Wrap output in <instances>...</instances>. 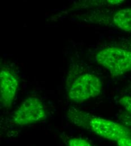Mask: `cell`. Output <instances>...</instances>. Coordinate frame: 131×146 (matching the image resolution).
Listing matches in <instances>:
<instances>
[{
    "mask_svg": "<svg viewBox=\"0 0 131 146\" xmlns=\"http://www.w3.org/2000/svg\"><path fill=\"white\" fill-rule=\"evenodd\" d=\"M17 76L9 69L2 68L0 72V102L5 108H10L18 89Z\"/></svg>",
    "mask_w": 131,
    "mask_h": 146,
    "instance_id": "5b68a950",
    "label": "cell"
},
{
    "mask_svg": "<svg viewBox=\"0 0 131 146\" xmlns=\"http://www.w3.org/2000/svg\"><path fill=\"white\" fill-rule=\"evenodd\" d=\"M107 2L111 4H118V3H121L124 1H107Z\"/></svg>",
    "mask_w": 131,
    "mask_h": 146,
    "instance_id": "30bf717a",
    "label": "cell"
},
{
    "mask_svg": "<svg viewBox=\"0 0 131 146\" xmlns=\"http://www.w3.org/2000/svg\"><path fill=\"white\" fill-rule=\"evenodd\" d=\"M115 25L125 32H131V8L118 11L113 17Z\"/></svg>",
    "mask_w": 131,
    "mask_h": 146,
    "instance_id": "8992f818",
    "label": "cell"
},
{
    "mask_svg": "<svg viewBox=\"0 0 131 146\" xmlns=\"http://www.w3.org/2000/svg\"><path fill=\"white\" fill-rule=\"evenodd\" d=\"M119 103L128 112L131 114V97L125 96L119 100Z\"/></svg>",
    "mask_w": 131,
    "mask_h": 146,
    "instance_id": "ba28073f",
    "label": "cell"
},
{
    "mask_svg": "<svg viewBox=\"0 0 131 146\" xmlns=\"http://www.w3.org/2000/svg\"><path fill=\"white\" fill-rule=\"evenodd\" d=\"M47 113L42 101L37 97L26 99L13 113L11 120L19 126H27L44 121Z\"/></svg>",
    "mask_w": 131,
    "mask_h": 146,
    "instance_id": "277c9868",
    "label": "cell"
},
{
    "mask_svg": "<svg viewBox=\"0 0 131 146\" xmlns=\"http://www.w3.org/2000/svg\"><path fill=\"white\" fill-rule=\"evenodd\" d=\"M65 143L67 146H93L89 141L81 137H69Z\"/></svg>",
    "mask_w": 131,
    "mask_h": 146,
    "instance_id": "52a82bcc",
    "label": "cell"
},
{
    "mask_svg": "<svg viewBox=\"0 0 131 146\" xmlns=\"http://www.w3.org/2000/svg\"><path fill=\"white\" fill-rule=\"evenodd\" d=\"M97 63L106 68L114 76L131 71V51L118 47H108L95 55Z\"/></svg>",
    "mask_w": 131,
    "mask_h": 146,
    "instance_id": "7a4b0ae2",
    "label": "cell"
},
{
    "mask_svg": "<svg viewBox=\"0 0 131 146\" xmlns=\"http://www.w3.org/2000/svg\"><path fill=\"white\" fill-rule=\"evenodd\" d=\"M118 146H131V137L121 138L116 142Z\"/></svg>",
    "mask_w": 131,
    "mask_h": 146,
    "instance_id": "9c48e42d",
    "label": "cell"
},
{
    "mask_svg": "<svg viewBox=\"0 0 131 146\" xmlns=\"http://www.w3.org/2000/svg\"><path fill=\"white\" fill-rule=\"evenodd\" d=\"M68 116L76 125L90 130L105 139L116 142L121 138L131 137L128 128L109 119L90 115L75 109L70 110Z\"/></svg>",
    "mask_w": 131,
    "mask_h": 146,
    "instance_id": "6da1fadb",
    "label": "cell"
},
{
    "mask_svg": "<svg viewBox=\"0 0 131 146\" xmlns=\"http://www.w3.org/2000/svg\"><path fill=\"white\" fill-rule=\"evenodd\" d=\"M102 83L97 76L91 74H84L78 78L70 85L68 96L70 100L81 103L99 95L102 90Z\"/></svg>",
    "mask_w": 131,
    "mask_h": 146,
    "instance_id": "3957f363",
    "label": "cell"
}]
</instances>
